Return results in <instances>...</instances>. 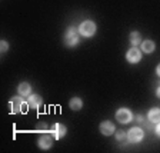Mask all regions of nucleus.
Returning <instances> with one entry per match:
<instances>
[{
	"label": "nucleus",
	"instance_id": "aec40b11",
	"mask_svg": "<svg viewBox=\"0 0 160 153\" xmlns=\"http://www.w3.org/2000/svg\"><path fill=\"white\" fill-rule=\"evenodd\" d=\"M156 74H157V76L160 77V63H159V64H157V66H156Z\"/></svg>",
	"mask_w": 160,
	"mask_h": 153
},
{
	"label": "nucleus",
	"instance_id": "1a4fd4ad",
	"mask_svg": "<svg viewBox=\"0 0 160 153\" xmlns=\"http://www.w3.org/2000/svg\"><path fill=\"white\" fill-rule=\"evenodd\" d=\"M66 133H67V129L62 123H56L52 127V135L54 136V139H63L66 136Z\"/></svg>",
	"mask_w": 160,
	"mask_h": 153
},
{
	"label": "nucleus",
	"instance_id": "6ab92c4d",
	"mask_svg": "<svg viewBox=\"0 0 160 153\" xmlns=\"http://www.w3.org/2000/svg\"><path fill=\"white\" fill-rule=\"evenodd\" d=\"M156 135L160 137V122L157 123V126H156Z\"/></svg>",
	"mask_w": 160,
	"mask_h": 153
},
{
	"label": "nucleus",
	"instance_id": "f03ea898",
	"mask_svg": "<svg viewBox=\"0 0 160 153\" xmlns=\"http://www.w3.org/2000/svg\"><path fill=\"white\" fill-rule=\"evenodd\" d=\"M79 29H76L74 26H69L66 29L63 34V42L67 47H74L77 43H79Z\"/></svg>",
	"mask_w": 160,
	"mask_h": 153
},
{
	"label": "nucleus",
	"instance_id": "2eb2a0df",
	"mask_svg": "<svg viewBox=\"0 0 160 153\" xmlns=\"http://www.w3.org/2000/svg\"><path fill=\"white\" fill-rule=\"evenodd\" d=\"M129 39H130L132 46H139V43H142V34L139 32H132Z\"/></svg>",
	"mask_w": 160,
	"mask_h": 153
},
{
	"label": "nucleus",
	"instance_id": "9b49d317",
	"mask_svg": "<svg viewBox=\"0 0 160 153\" xmlns=\"http://www.w3.org/2000/svg\"><path fill=\"white\" fill-rule=\"evenodd\" d=\"M17 92H19L20 96L29 97L30 94H32V86H30V83H27V82H22V83L17 86Z\"/></svg>",
	"mask_w": 160,
	"mask_h": 153
},
{
	"label": "nucleus",
	"instance_id": "412c9836",
	"mask_svg": "<svg viewBox=\"0 0 160 153\" xmlns=\"http://www.w3.org/2000/svg\"><path fill=\"white\" fill-rule=\"evenodd\" d=\"M156 96H157V97H159V99H160V86H159V87H157V89H156Z\"/></svg>",
	"mask_w": 160,
	"mask_h": 153
},
{
	"label": "nucleus",
	"instance_id": "f8f14e48",
	"mask_svg": "<svg viewBox=\"0 0 160 153\" xmlns=\"http://www.w3.org/2000/svg\"><path fill=\"white\" fill-rule=\"evenodd\" d=\"M147 117L152 123H159L160 122V109L159 107H153V109L149 110V113H147Z\"/></svg>",
	"mask_w": 160,
	"mask_h": 153
},
{
	"label": "nucleus",
	"instance_id": "0eeeda50",
	"mask_svg": "<svg viewBox=\"0 0 160 153\" xmlns=\"http://www.w3.org/2000/svg\"><path fill=\"white\" fill-rule=\"evenodd\" d=\"M126 59H127V62H129V63H132V64L139 63L140 60H142V52H140L136 46H133L132 49L127 50Z\"/></svg>",
	"mask_w": 160,
	"mask_h": 153
},
{
	"label": "nucleus",
	"instance_id": "423d86ee",
	"mask_svg": "<svg viewBox=\"0 0 160 153\" xmlns=\"http://www.w3.org/2000/svg\"><path fill=\"white\" fill-rule=\"evenodd\" d=\"M143 137H144V133L140 127H132V129L127 132V139H129V142H132V143H139V142L143 140Z\"/></svg>",
	"mask_w": 160,
	"mask_h": 153
},
{
	"label": "nucleus",
	"instance_id": "a211bd4d",
	"mask_svg": "<svg viewBox=\"0 0 160 153\" xmlns=\"http://www.w3.org/2000/svg\"><path fill=\"white\" fill-rule=\"evenodd\" d=\"M37 130H43V132H47V126L44 123H42L39 127H37Z\"/></svg>",
	"mask_w": 160,
	"mask_h": 153
},
{
	"label": "nucleus",
	"instance_id": "6e6552de",
	"mask_svg": "<svg viewBox=\"0 0 160 153\" xmlns=\"http://www.w3.org/2000/svg\"><path fill=\"white\" fill-rule=\"evenodd\" d=\"M99 130H100V133L104 135V136H112L114 133L116 127H114V125L110 120H103L99 126Z\"/></svg>",
	"mask_w": 160,
	"mask_h": 153
},
{
	"label": "nucleus",
	"instance_id": "dca6fc26",
	"mask_svg": "<svg viewBox=\"0 0 160 153\" xmlns=\"http://www.w3.org/2000/svg\"><path fill=\"white\" fill-rule=\"evenodd\" d=\"M127 137V133L124 132V130H117L116 132V139L119 140V142H122L123 139H126Z\"/></svg>",
	"mask_w": 160,
	"mask_h": 153
},
{
	"label": "nucleus",
	"instance_id": "20e7f679",
	"mask_svg": "<svg viewBox=\"0 0 160 153\" xmlns=\"http://www.w3.org/2000/svg\"><path fill=\"white\" fill-rule=\"evenodd\" d=\"M116 119L119 123L126 125V123H129V122L133 120V113H132L127 107H120V109L116 112Z\"/></svg>",
	"mask_w": 160,
	"mask_h": 153
},
{
	"label": "nucleus",
	"instance_id": "f3484780",
	"mask_svg": "<svg viewBox=\"0 0 160 153\" xmlns=\"http://www.w3.org/2000/svg\"><path fill=\"white\" fill-rule=\"evenodd\" d=\"M7 50H9V43H7L6 40H2V42H0V52H2V53H6Z\"/></svg>",
	"mask_w": 160,
	"mask_h": 153
},
{
	"label": "nucleus",
	"instance_id": "9d476101",
	"mask_svg": "<svg viewBox=\"0 0 160 153\" xmlns=\"http://www.w3.org/2000/svg\"><path fill=\"white\" fill-rule=\"evenodd\" d=\"M27 105H29V107H32V109H39V107H42V105H43V99H42L40 94H30V96L27 97Z\"/></svg>",
	"mask_w": 160,
	"mask_h": 153
},
{
	"label": "nucleus",
	"instance_id": "7ed1b4c3",
	"mask_svg": "<svg viewBox=\"0 0 160 153\" xmlns=\"http://www.w3.org/2000/svg\"><path fill=\"white\" fill-rule=\"evenodd\" d=\"M96 30H97V26H96V23H94V22H92V20H84L83 23L79 26V33L82 34L83 37L94 36Z\"/></svg>",
	"mask_w": 160,
	"mask_h": 153
},
{
	"label": "nucleus",
	"instance_id": "39448f33",
	"mask_svg": "<svg viewBox=\"0 0 160 153\" xmlns=\"http://www.w3.org/2000/svg\"><path fill=\"white\" fill-rule=\"evenodd\" d=\"M53 139H54L53 135H50L46 132V133H43L39 139H37V146H39L42 150H49L50 147L53 146Z\"/></svg>",
	"mask_w": 160,
	"mask_h": 153
},
{
	"label": "nucleus",
	"instance_id": "4468645a",
	"mask_svg": "<svg viewBox=\"0 0 160 153\" xmlns=\"http://www.w3.org/2000/svg\"><path fill=\"white\" fill-rule=\"evenodd\" d=\"M69 107L72 110H74V112H77V110H80L83 107V100L80 97H72L69 102Z\"/></svg>",
	"mask_w": 160,
	"mask_h": 153
},
{
	"label": "nucleus",
	"instance_id": "ddd939ff",
	"mask_svg": "<svg viewBox=\"0 0 160 153\" xmlns=\"http://www.w3.org/2000/svg\"><path fill=\"white\" fill-rule=\"evenodd\" d=\"M140 44H142V52H144V53H152L156 49V44L153 40H143Z\"/></svg>",
	"mask_w": 160,
	"mask_h": 153
},
{
	"label": "nucleus",
	"instance_id": "f257e3e1",
	"mask_svg": "<svg viewBox=\"0 0 160 153\" xmlns=\"http://www.w3.org/2000/svg\"><path fill=\"white\" fill-rule=\"evenodd\" d=\"M26 106L27 102H24L23 96H13L12 99L9 100V107H10V112L13 115H19V113H24L26 112Z\"/></svg>",
	"mask_w": 160,
	"mask_h": 153
}]
</instances>
